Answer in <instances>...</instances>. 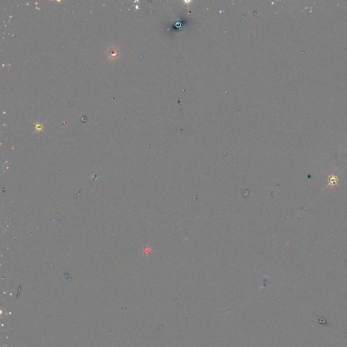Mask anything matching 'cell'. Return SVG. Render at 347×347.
Segmentation results:
<instances>
[{
    "label": "cell",
    "mask_w": 347,
    "mask_h": 347,
    "mask_svg": "<svg viewBox=\"0 0 347 347\" xmlns=\"http://www.w3.org/2000/svg\"><path fill=\"white\" fill-rule=\"evenodd\" d=\"M328 183H329V184H328L327 186H332L334 188V186L336 185L338 183V179L337 176H334V175H332L328 179Z\"/></svg>",
    "instance_id": "6da1fadb"
}]
</instances>
